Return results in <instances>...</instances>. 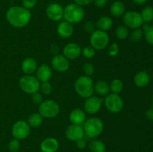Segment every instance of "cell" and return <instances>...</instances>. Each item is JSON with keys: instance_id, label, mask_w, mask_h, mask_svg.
I'll list each match as a JSON object with an SVG mask.
<instances>
[{"instance_id": "6da1fadb", "label": "cell", "mask_w": 153, "mask_h": 152, "mask_svg": "<svg viewBox=\"0 0 153 152\" xmlns=\"http://www.w3.org/2000/svg\"><path fill=\"white\" fill-rule=\"evenodd\" d=\"M5 17L7 22L15 28H22L29 23L31 13L22 6H11L7 10Z\"/></svg>"}, {"instance_id": "7a4b0ae2", "label": "cell", "mask_w": 153, "mask_h": 152, "mask_svg": "<svg viewBox=\"0 0 153 152\" xmlns=\"http://www.w3.org/2000/svg\"><path fill=\"white\" fill-rule=\"evenodd\" d=\"M75 89L78 95L84 98L92 96L94 92L93 79L90 76H80L75 82Z\"/></svg>"}, {"instance_id": "3957f363", "label": "cell", "mask_w": 153, "mask_h": 152, "mask_svg": "<svg viewBox=\"0 0 153 152\" xmlns=\"http://www.w3.org/2000/svg\"><path fill=\"white\" fill-rule=\"evenodd\" d=\"M85 15V10L82 6L76 3H70L64 8L63 18L70 23L76 24L83 20Z\"/></svg>"}, {"instance_id": "277c9868", "label": "cell", "mask_w": 153, "mask_h": 152, "mask_svg": "<svg viewBox=\"0 0 153 152\" xmlns=\"http://www.w3.org/2000/svg\"><path fill=\"white\" fill-rule=\"evenodd\" d=\"M85 136L88 138H95L102 134L104 129V123L97 117H92L85 120L83 124Z\"/></svg>"}, {"instance_id": "5b68a950", "label": "cell", "mask_w": 153, "mask_h": 152, "mask_svg": "<svg viewBox=\"0 0 153 152\" xmlns=\"http://www.w3.org/2000/svg\"><path fill=\"white\" fill-rule=\"evenodd\" d=\"M38 112L43 118L52 119L59 114L60 107L58 103L53 100H46L39 104Z\"/></svg>"}, {"instance_id": "8992f818", "label": "cell", "mask_w": 153, "mask_h": 152, "mask_svg": "<svg viewBox=\"0 0 153 152\" xmlns=\"http://www.w3.org/2000/svg\"><path fill=\"white\" fill-rule=\"evenodd\" d=\"M19 86L22 92L27 94H33L39 91L40 82L34 76L26 75L19 79Z\"/></svg>"}, {"instance_id": "52a82bcc", "label": "cell", "mask_w": 153, "mask_h": 152, "mask_svg": "<svg viewBox=\"0 0 153 152\" xmlns=\"http://www.w3.org/2000/svg\"><path fill=\"white\" fill-rule=\"evenodd\" d=\"M109 36L106 33V31H100V30H95L93 33H91L90 37V43L91 46L97 50H102L105 49L109 43Z\"/></svg>"}, {"instance_id": "ba28073f", "label": "cell", "mask_w": 153, "mask_h": 152, "mask_svg": "<svg viewBox=\"0 0 153 152\" xmlns=\"http://www.w3.org/2000/svg\"><path fill=\"white\" fill-rule=\"evenodd\" d=\"M106 109L112 113H117L123 108V101L118 94L109 93L104 99Z\"/></svg>"}, {"instance_id": "9c48e42d", "label": "cell", "mask_w": 153, "mask_h": 152, "mask_svg": "<svg viewBox=\"0 0 153 152\" xmlns=\"http://www.w3.org/2000/svg\"><path fill=\"white\" fill-rule=\"evenodd\" d=\"M123 22L126 26L131 29L139 28L144 23L140 13L135 10H128L123 14Z\"/></svg>"}, {"instance_id": "30bf717a", "label": "cell", "mask_w": 153, "mask_h": 152, "mask_svg": "<svg viewBox=\"0 0 153 152\" xmlns=\"http://www.w3.org/2000/svg\"><path fill=\"white\" fill-rule=\"evenodd\" d=\"M13 138L22 140L28 137L30 134V126L25 121H17L13 124L11 130Z\"/></svg>"}, {"instance_id": "8fae6325", "label": "cell", "mask_w": 153, "mask_h": 152, "mask_svg": "<svg viewBox=\"0 0 153 152\" xmlns=\"http://www.w3.org/2000/svg\"><path fill=\"white\" fill-rule=\"evenodd\" d=\"M103 101L104 100L102 98H100L97 96H94V95L86 98V101L84 104L85 112L89 114H95V113H98L101 108Z\"/></svg>"}, {"instance_id": "7c38bea8", "label": "cell", "mask_w": 153, "mask_h": 152, "mask_svg": "<svg viewBox=\"0 0 153 152\" xmlns=\"http://www.w3.org/2000/svg\"><path fill=\"white\" fill-rule=\"evenodd\" d=\"M46 14L51 20L59 21L64 16V7L58 3H51L46 7Z\"/></svg>"}, {"instance_id": "4fadbf2b", "label": "cell", "mask_w": 153, "mask_h": 152, "mask_svg": "<svg viewBox=\"0 0 153 152\" xmlns=\"http://www.w3.org/2000/svg\"><path fill=\"white\" fill-rule=\"evenodd\" d=\"M51 66L52 69L58 72H64L70 67L69 60L62 55H56L51 60Z\"/></svg>"}, {"instance_id": "5bb4252c", "label": "cell", "mask_w": 153, "mask_h": 152, "mask_svg": "<svg viewBox=\"0 0 153 152\" xmlns=\"http://www.w3.org/2000/svg\"><path fill=\"white\" fill-rule=\"evenodd\" d=\"M65 136L69 140L76 142L79 139L84 138L85 132H84L83 127L82 125H71L66 129Z\"/></svg>"}, {"instance_id": "9a60e30c", "label": "cell", "mask_w": 153, "mask_h": 152, "mask_svg": "<svg viewBox=\"0 0 153 152\" xmlns=\"http://www.w3.org/2000/svg\"><path fill=\"white\" fill-rule=\"evenodd\" d=\"M63 54L68 60H75L82 54V48L77 43H70L64 47Z\"/></svg>"}, {"instance_id": "2e32d148", "label": "cell", "mask_w": 153, "mask_h": 152, "mask_svg": "<svg viewBox=\"0 0 153 152\" xmlns=\"http://www.w3.org/2000/svg\"><path fill=\"white\" fill-rule=\"evenodd\" d=\"M36 77L37 80L41 83L43 82H49L52 78V68L46 64H42L37 67L36 70Z\"/></svg>"}, {"instance_id": "e0dca14e", "label": "cell", "mask_w": 153, "mask_h": 152, "mask_svg": "<svg viewBox=\"0 0 153 152\" xmlns=\"http://www.w3.org/2000/svg\"><path fill=\"white\" fill-rule=\"evenodd\" d=\"M59 148V142L55 138H46L40 143V150L42 152H56Z\"/></svg>"}, {"instance_id": "ac0fdd59", "label": "cell", "mask_w": 153, "mask_h": 152, "mask_svg": "<svg viewBox=\"0 0 153 152\" xmlns=\"http://www.w3.org/2000/svg\"><path fill=\"white\" fill-rule=\"evenodd\" d=\"M73 24L70 23L67 21H62L58 24L57 27V32L58 34L62 38H69L73 34Z\"/></svg>"}, {"instance_id": "d6986e66", "label": "cell", "mask_w": 153, "mask_h": 152, "mask_svg": "<svg viewBox=\"0 0 153 152\" xmlns=\"http://www.w3.org/2000/svg\"><path fill=\"white\" fill-rule=\"evenodd\" d=\"M37 67V61L32 58H25L21 64V69L27 75H31L35 72Z\"/></svg>"}, {"instance_id": "ffe728a7", "label": "cell", "mask_w": 153, "mask_h": 152, "mask_svg": "<svg viewBox=\"0 0 153 152\" xmlns=\"http://www.w3.org/2000/svg\"><path fill=\"white\" fill-rule=\"evenodd\" d=\"M70 121L73 125H82L86 120V115L84 110L76 108L72 110L70 113Z\"/></svg>"}, {"instance_id": "44dd1931", "label": "cell", "mask_w": 153, "mask_h": 152, "mask_svg": "<svg viewBox=\"0 0 153 152\" xmlns=\"http://www.w3.org/2000/svg\"><path fill=\"white\" fill-rule=\"evenodd\" d=\"M134 84L140 88L145 87L150 82V76L146 71H140L134 77Z\"/></svg>"}, {"instance_id": "7402d4cb", "label": "cell", "mask_w": 153, "mask_h": 152, "mask_svg": "<svg viewBox=\"0 0 153 152\" xmlns=\"http://www.w3.org/2000/svg\"><path fill=\"white\" fill-rule=\"evenodd\" d=\"M113 25V20L110 16H103L99 18L96 22V28L97 30L102 31H107L110 29Z\"/></svg>"}, {"instance_id": "603a6c76", "label": "cell", "mask_w": 153, "mask_h": 152, "mask_svg": "<svg viewBox=\"0 0 153 152\" xmlns=\"http://www.w3.org/2000/svg\"><path fill=\"white\" fill-rule=\"evenodd\" d=\"M126 12V6L121 1H115L110 7V13L114 17H120Z\"/></svg>"}, {"instance_id": "cb8c5ba5", "label": "cell", "mask_w": 153, "mask_h": 152, "mask_svg": "<svg viewBox=\"0 0 153 152\" xmlns=\"http://www.w3.org/2000/svg\"><path fill=\"white\" fill-rule=\"evenodd\" d=\"M94 91L100 95H107L110 92V86L105 80H99L94 84Z\"/></svg>"}, {"instance_id": "d4e9b609", "label": "cell", "mask_w": 153, "mask_h": 152, "mask_svg": "<svg viewBox=\"0 0 153 152\" xmlns=\"http://www.w3.org/2000/svg\"><path fill=\"white\" fill-rule=\"evenodd\" d=\"M43 122V117L39 113H33L28 117L27 123L30 127L32 128H37L41 125Z\"/></svg>"}, {"instance_id": "484cf974", "label": "cell", "mask_w": 153, "mask_h": 152, "mask_svg": "<svg viewBox=\"0 0 153 152\" xmlns=\"http://www.w3.org/2000/svg\"><path fill=\"white\" fill-rule=\"evenodd\" d=\"M89 148L91 152H105V145L101 140H93L90 142Z\"/></svg>"}, {"instance_id": "4316f807", "label": "cell", "mask_w": 153, "mask_h": 152, "mask_svg": "<svg viewBox=\"0 0 153 152\" xmlns=\"http://www.w3.org/2000/svg\"><path fill=\"white\" fill-rule=\"evenodd\" d=\"M143 31L145 40L153 46V25H150L149 23L143 24Z\"/></svg>"}, {"instance_id": "83f0119b", "label": "cell", "mask_w": 153, "mask_h": 152, "mask_svg": "<svg viewBox=\"0 0 153 152\" xmlns=\"http://www.w3.org/2000/svg\"><path fill=\"white\" fill-rule=\"evenodd\" d=\"M142 19L145 23H149V22L153 21V7L151 6H146L142 10L140 13Z\"/></svg>"}, {"instance_id": "f1b7e54d", "label": "cell", "mask_w": 153, "mask_h": 152, "mask_svg": "<svg viewBox=\"0 0 153 152\" xmlns=\"http://www.w3.org/2000/svg\"><path fill=\"white\" fill-rule=\"evenodd\" d=\"M128 34H129L128 28H127L126 25H120L116 28V31H115L116 37L120 40L126 39L128 37Z\"/></svg>"}, {"instance_id": "f546056e", "label": "cell", "mask_w": 153, "mask_h": 152, "mask_svg": "<svg viewBox=\"0 0 153 152\" xmlns=\"http://www.w3.org/2000/svg\"><path fill=\"white\" fill-rule=\"evenodd\" d=\"M143 37V29L139 28H136V29H133V31L128 34V37H129V40L132 43H138L142 40Z\"/></svg>"}, {"instance_id": "4dcf8cb0", "label": "cell", "mask_w": 153, "mask_h": 152, "mask_svg": "<svg viewBox=\"0 0 153 152\" xmlns=\"http://www.w3.org/2000/svg\"><path fill=\"white\" fill-rule=\"evenodd\" d=\"M110 90L111 91L112 93L119 94L120 92H122L123 89V83L122 80L120 79H114L110 83Z\"/></svg>"}, {"instance_id": "1f68e13d", "label": "cell", "mask_w": 153, "mask_h": 152, "mask_svg": "<svg viewBox=\"0 0 153 152\" xmlns=\"http://www.w3.org/2000/svg\"><path fill=\"white\" fill-rule=\"evenodd\" d=\"M82 54L85 58L91 59L95 56L96 51L91 46H87L82 49Z\"/></svg>"}, {"instance_id": "d6a6232c", "label": "cell", "mask_w": 153, "mask_h": 152, "mask_svg": "<svg viewBox=\"0 0 153 152\" xmlns=\"http://www.w3.org/2000/svg\"><path fill=\"white\" fill-rule=\"evenodd\" d=\"M21 144L19 139H13L8 143V150L10 152H18L20 150Z\"/></svg>"}, {"instance_id": "836d02e7", "label": "cell", "mask_w": 153, "mask_h": 152, "mask_svg": "<svg viewBox=\"0 0 153 152\" xmlns=\"http://www.w3.org/2000/svg\"><path fill=\"white\" fill-rule=\"evenodd\" d=\"M40 89L42 93L44 95H50L51 92H52V86L49 82H43L40 84Z\"/></svg>"}, {"instance_id": "e575fe53", "label": "cell", "mask_w": 153, "mask_h": 152, "mask_svg": "<svg viewBox=\"0 0 153 152\" xmlns=\"http://www.w3.org/2000/svg\"><path fill=\"white\" fill-rule=\"evenodd\" d=\"M82 69L87 76L92 75L94 72V66L91 63H85L82 67Z\"/></svg>"}, {"instance_id": "d590c367", "label": "cell", "mask_w": 153, "mask_h": 152, "mask_svg": "<svg viewBox=\"0 0 153 152\" xmlns=\"http://www.w3.org/2000/svg\"><path fill=\"white\" fill-rule=\"evenodd\" d=\"M119 46H118L117 43H114L109 46L108 49V55L111 57H115L118 55L119 53Z\"/></svg>"}, {"instance_id": "8d00e7d4", "label": "cell", "mask_w": 153, "mask_h": 152, "mask_svg": "<svg viewBox=\"0 0 153 152\" xmlns=\"http://www.w3.org/2000/svg\"><path fill=\"white\" fill-rule=\"evenodd\" d=\"M37 4V0H22V5L25 8L30 10L35 7Z\"/></svg>"}, {"instance_id": "74e56055", "label": "cell", "mask_w": 153, "mask_h": 152, "mask_svg": "<svg viewBox=\"0 0 153 152\" xmlns=\"http://www.w3.org/2000/svg\"><path fill=\"white\" fill-rule=\"evenodd\" d=\"M31 100L34 104H40L43 102V95L38 92H36L34 93L31 94Z\"/></svg>"}, {"instance_id": "f35d334b", "label": "cell", "mask_w": 153, "mask_h": 152, "mask_svg": "<svg viewBox=\"0 0 153 152\" xmlns=\"http://www.w3.org/2000/svg\"><path fill=\"white\" fill-rule=\"evenodd\" d=\"M84 28L87 32L93 33L96 30V25H94L93 22H86L84 25Z\"/></svg>"}, {"instance_id": "ab89813d", "label": "cell", "mask_w": 153, "mask_h": 152, "mask_svg": "<svg viewBox=\"0 0 153 152\" xmlns=\"http://www.w3.org/2000/svg\"><path fill=\"white\" fill-rule=\"evenodd\" d=\"M73 1H74V3L82 6V7L88 5V4L94 2V0H73Z\"/></svg>"}, {"instance_id": "60d3db41", "label": "cell", "mask_w": 153, "mask_h": 152, "mask_svg": "<svg viewBox=\"0 0 153 152\" xmlns=\"http://www.w3.org/2000/svg\"><path fill=\"white\" fill-rule=\"evenodd\" d=\"M76 145H77V147L79 148L84 149L86 148L87 142H86V140H85L84 138L81 139H79L78 141H76Z\"/></svg>"}, {"instance_id": "b9f144b4", "label": "cell", "mask_w": 153, "mask_h": 152, "mask_svg": "<svg viewBox=\"0 0 153 152\" xmlns=\"http://www.w3.org/2000/svg\"><path fill=\"white\" fill-rule=\"evenodd\" d=\"M108 0H94V4L98 7H103L107 4Z\"/></svg>"}, {"instance_id": "7bdbcfd3", "label": "cell", "mask_w": 153, "mask_h": 152, "mask_svg": "<svg viewBox=\"0 0 153 152\" xmlns=\"http://www.w3.org/2000/svg\"><path fill=\"white\" fill-rule=\"evenodd\" d=\"M146 116L149 120L153 121V108H150L146 110Z\"/></svg>"}, {"instance_id": "ee69618b", "label": "cell", "mask_w": 153, "mask_h": 152, "mask_svg": "<svg viewBox=\"0 0 153 152\" xmlns=\"http://www.w3.org/2000/svg\"><path fill=\"white\" fill-rule=\"evenodd\" d=\"M131 1L137 5H142V4H144L145 3H146L148 0H131Z\"/></svg>"}, {"instance_id": "f6af8a7d", "label": "cell", "mask_w": 153, "mask_h": 152, "mask_svg": "<svg viewBox=\"0 0 153 152\" xmlns=\"http://www.w3.org/2000/svg\"><path fill=\"white\" fill-rule=\"evenodd\" d=\"M152 104H153V97H152Z\"/></svg>"}, {"instance_id": "bcb514c9", "label": "cell", "mask_w": 153, "mask_h": 152, "mask_svg": "<svg viewBox=\"0 0 153 152\" xmlns=\"http://www.w3.org/2000/svg\"><path fill=\"white\" fill-rule=\"evenodd\" d=\"M41 152H42V151H41Z\"/></svg>"}]
</instances>
